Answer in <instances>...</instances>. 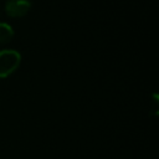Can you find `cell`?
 I'll list each match as a JSON object with an SVG mask.
<instances>
[{
    "mask_svg": "<svg viewBox=\"0 0 159 159\" xmlns=\"http://www.w3.org/2000/svg\"><path fill=\"white\" fill-rule=\"evenodd\" d=\"M21 56L15 50L0 51V78L9 77L20 66Z\"/></svg>",
    "mask_w": 159,
    "mask_h": 159,
    "instance_id": "cell-1",
    "label": "cell"
},
{
    "mask_svg": "<svg viewBox=\"0 0 159 159\" xmlns=\"http://www.w3.org/2000/svg\"><path fill=\"white\" fill-rule=\"evenodd\" d=\"M31 9L30 0H7L5 2V12L10 17H22Z\"/></svg>",
    "mask_w": 159,
    "mask_h": 159,
    "instance_id": "cell-2",
    "label": "cell"
},
{
    "mask_svg": "<svg viewBox=\"0 0 159 159\" xmlns=\"http://www.w3.org/2000/svg\"><path fill=\"white\" fill-rule=\"evenodd\" d=\"M14 37L12 27L6 22H0V43L10 42Z\"/></svg>",
    "mask_w": 159,
    "mask_h": 159,
    "instance_id": "cell-3",
    "label": "cell"
},
{
    "mask_svg": "<svg viewBox=\"0 0 159 159\" xmlns=\"http://www.w3.org/2000/svg\"><path fill=\"white\" fill-rule=\"evenodd\" d=\"M153 99H154V103H153V109L150 112L153 113V116H157L158 114V96H157V93H154Z\"/></svg>",
    "mask_w": 159,
    "mask_h": 159,
    "instance_id": "cell-4",
    "label": "cell"
}]
</instances>
